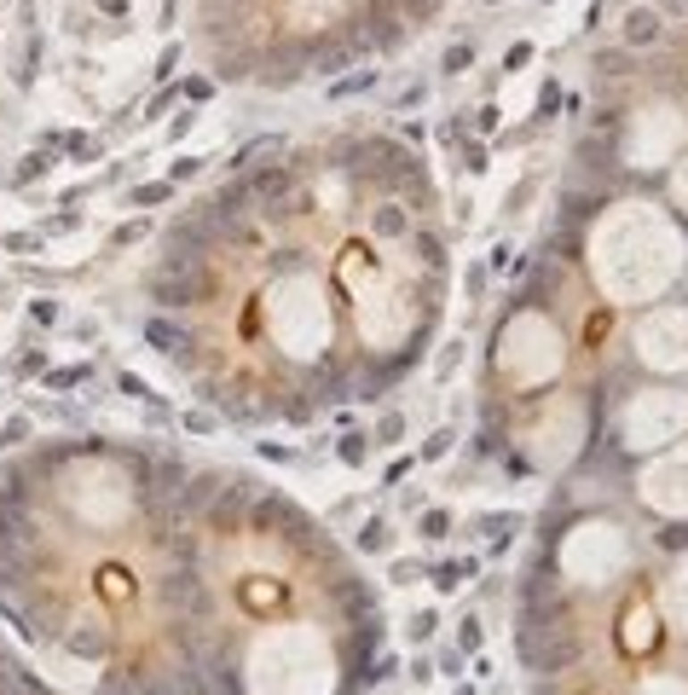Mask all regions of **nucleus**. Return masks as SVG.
Wrapping results in <instances>:
<instances>
[{
    "label": "nucleus",
    "instance_id": "9",
    "mask_svg": "<svg viewBox=\"0 0 688 695\" xmlns=\"http://www.w3.org/2000/svg\"><path fill=\"white\" fill-rule=\"evenodd\" d=\"M486 6H498V0H486Z\"/></svg>",
    "mask_w": 688,
    "mask_h": 695
},
{
    "label": "nucleus",
    "instance_id": "8",
    "mask_svg": "<svg viewBox=\"0 0 688 695\" xmlns=\"http://www.w3.org/2000/svg\"><path fill=\"white\" fill-rule=\"evenodd\" d=\"M469 58H474L469 47H451V53H446V70H469Z\"/></svg>",
    "mask_w": 688,
    "mask_h": 695
},
{
    "label": "nucleus",
    "instance_id": "3",
    "mask_svg": "<svg viewBox=\"0 0 688 695\" xmlns=\"http://www.w3.org/2000/svg\"><path fill=\"white\" fill-rule=\"evenodd\" d=\"M509 620L526 695H688V521L556 481Z\"/></svg>",
    "mask_w": 688,
    "mask_h": 695
},
{
    "label": "nucleus",
    "instance_id": "7",
    "mask_svg": "<svg viewBox=\"0 0 688 695\" xmlns=\"http://www.w3.org/2000/svg\"><path fill=\"white\" fill-rule=\"evenodd\" d=\"M659 18H683L688 23V0H659Z\"/></svg>",
    "mask_w": 688,
    "mask_h": 695
},
{
    "label": "nucleus",
    "instance_id": "1",
    "mask_svg": "<svg viewBox=\"0 0 688 695\" xmlns=\"http://www.w3.org/2000/svg\"><path fill=\"white\" fill-rule=\"evenodd\" d=\"M139 336L238 429L388 400L451 301V238L399 133L255 140L180 209L139 278Z\"/></svg>",
    "mask_w": 688,
    "mask_h": 695
},
{
    "label": "nucleus",
    "instance_id": "2",
    "mask_svg": "<svg viewBox=\"0 0 688 695\" xmlns=\"http://www.w3.org/2000/svg\"><path fill=\"white\" fill-rule=\"evenodd\" d=\"M0 620L76 695H220L191 458L116 435L0 458Z\"/></svg>",
    "mask_w": 688,
    "mask_h": 695
},
{
    "label": "nucleus",
    "instance_id": "6",
    "mask_svg": "<svg viewBox=\"0 0 688 695\" xmlns=\"http://www.w3.org/2000/svg\"><path fill=\"white\" fill-rule=\"evenodd\" d=\"M393 6H399V18L411 23V30H428V23L440 18V6H446V0H393Z\"/></svg>",
    "mask_w": 688,
    "mask_h": 695
},
{
    "label": "nucleus",
    "instance_id": "5",
    "mask_svg": "<svg viewBox=\"0 0 688 695\" xmlns=\"http://www.w3.org/2000/svg\"><path fill=\"white\" fill-rule=\"evenodd\" d=\"M619 47H631V53H654V47H666V18H659V6H642V0H631V6H625Z\"/></svg>",
    "mask_w": 688,
    "mask_h": 695
},
{
    "label": "nucleus",
    "instance_id": "4",
    "mask_svg": "<svg viewBox=\"0 0 688 695\" xmlns=\"http://www.w3.org/2000/svg\"><path fill=\"white\" fill-rule=\"evenodd\" d=\"M0 695H76V690L58 684L35 655H23L18 643L0 631Z\"/></svg>",
    "mask_w": 688,
    "mask_h": 695
}]
</instances>
